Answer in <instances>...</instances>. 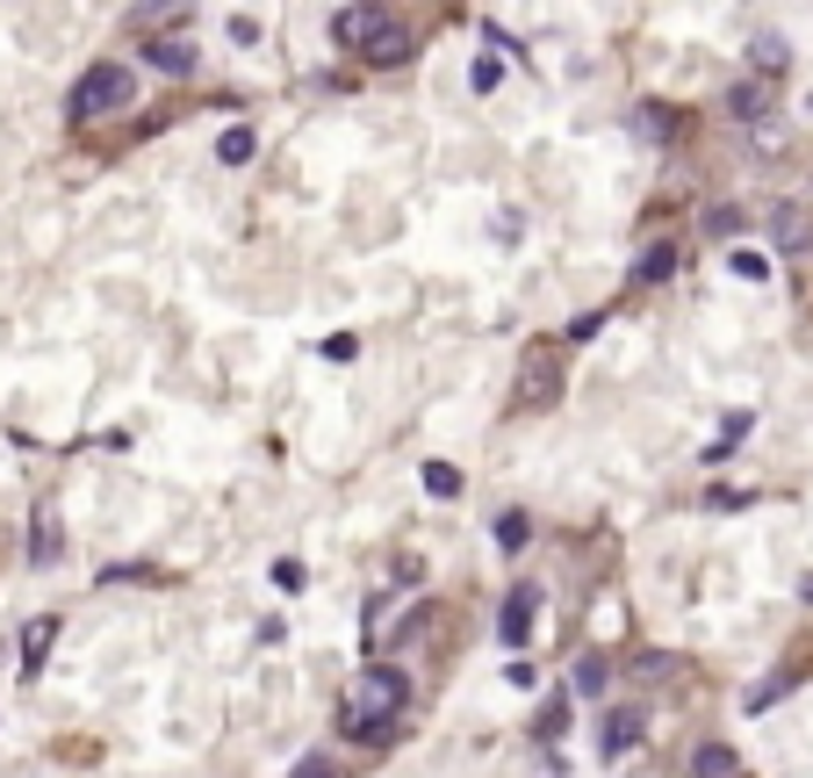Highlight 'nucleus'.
I'll return each mask as SVG.
<instances>
[{"instance_id": "1", "label": "nucleus", "mask_w": 813, "mask_h": 778, "mask_svg": "<svg viewBox=\"0 0 813 778\" xmlns=\"http://www.w3.org/2000/svg\"><path fill=\"white\" fill-rule=\"evenodd\" d=\"M404 707H410V678H404L396 663H367L360 678H353L339 721H346L353 742H389L396 721H404Z\"/></svg>"}, {"instance_id": "2", "label": "nucleus", "mask_w": 813, "mask_h": 778, "mask_svg": "<svg viewBox=\"0 0 813 778\" xmlns=\"http://www.w3.org/2000/svg\"><path fill=\"white\" fill-rule=\"evenodd\" d=\"M331 29H339V43H353L367 66H404L410 58V29L396 22L389 8H339Z\"/></svg>"}, {"instance_id": "3", "label": "nucleus", "mask_w": 813, "mask_h": 778, "mask_svg": "<svg viewBox=\"0 0 813 778\" xmlns=\"http://www.w3.org/2000/svg\"><path fill=\"white\" fill-rule=\"evenodd\" d=\"M66 109H72V124H101V116L130 109V72H122L116 58H101V66H87L80 80H72Z\"/></svg>"}, {"instance_id": "4", "label": "nucleus", "mask_w": 813, "mask_h": 778, "mask_svg": "<svg viewBox=\"0 0 813 778\" xmlns=\"http://www.w3.org/2000/svg\"><path fill=\"white\" fill-rule=\"evenodd\" d=\"M518 396H526L533 411H547L562 396V354H555V346H533V354H526V368H518Z\"/></svg>"}, {"instance_id": "5", "label": "nucleus", "mask_w": 813, "mask_h": 778, "mask_svg": "<svg viewBox=\"0 0 813 778\" xmlns=\"http://www.w3.org/2000/svg\"><path fill=\"white\" fill-rule=\"evenodd\" d=\"M533 613H541V591H533V584H512V591H504V613H497V634H504V642H526V628H533Z\"/></svg>"}, {"instance_id": "6", "label": "nucleus", "mask_w": 813, "mask_h": 778, "mask_svg": "<svg viewBox=\"0 0 813 778\" xmlns=\"http://www.w3.org/2000/svg\"><path fill=\"white\" fill-rule=\"evenodd\" d=\"M634 736H641V707H612V713H605V736H597V750H605V757H626V750H634Z\"/></svg>"}, {"instance_id": "7", "label": "nucleus", "mask_w": 813, "mask_h": 778, "mask_svg": "<svg viewBox=\"0 0 813 778\" xmlns=\"http://www.w3.org/2000/svg\"><path fill=\"white\" fill-rule=\"evenodd\" d=\"M51 642H58V620H51V613H37V620L22 628V678H37V670H43Z\"/></svg>"}, {"instance_id": "8", "label": "nucleus", "mask_w": 813, "mask_h": 778, "mask_svg": "<svg viewBox=\"0 0 813 778\" xmlns=\"http://www.w3.org/2000/svg\"><path fill=\"white\" fill-rule=\"evenodd\" d=\"M145 58L159 72H195V51H188V37H151L145 43Z\"/></svg>"}, {"instance_id": "9", "label": "nucleus", "mask_w": 813, "mask_h": 778, "mask_svg": "<svg viewBox=\"0 0 813 778\" xmlns=\"http://www.w3.org/2000/svg\"><path fill=\"white\" fill-rule=\"evenodd\" d=\"M771 238H777V246H785V253H800L813 232H806V217H800V209L785 203V209H777V217H771Z\"/></svg>"}, {"instance_id": "10", "label": "nucleus", "mask_w": 813, "mask_h": 778, "mask_svg": "<svg viewBox=\"0 0 813 778\" xmlns=\"http://www.w3.org/2000/svg\"><path fill=\"white\" fill-rule=\"evenodd\" d=\"M252 145H259V137L245 130V124H231V130L217 137V159H224V166H245V159H252Z\"/></svg>"}, {"instance_id": "11", "label": "nucleus", "mask_w": 813, "mask_h": 778, "mask_svg": "<svg viewBox=\"0 0 813 778\" xmlns=\"http://www.w3.org/2000/svg\"><path fill=\"white\" fill-rule=\"evenodd\" d=\"M670 267H677V246H648V253L634 259V282H663Z\"/></svg>"}, {"instance_id": "12", "label": "nucleus", "mask_w": 813, "mask_h": 778, "mask_svg": "<svg viewBox=\"0 0 813 778\" xmlns=\"http://www.w3.org/2000/svg\"><path fill=\"white\" fill-rule=\"evenodd\" d=\"M569 678H576V692H583V699H597V692H605V656H576Z\"/></svg>"}, {"instance_id": "13", "label": "nucleus", "mask_w": 813, "mask_h": 778, "mask_svg": "<svg viewBox=\"0 0 813 778\" xmlns=\"http://www.w3.org/2000/svg\"><path fill=\"white\" fill-rule=\"evenodd\" d=\"M425 491L433 498H462V469L454 462H425Z\"/></svg>"}, {"instance_id": "14", "label": "nucleus", "mask_w": 813, "mask_h": 778, "mask_svg": "<svg viewBox=\"0 0 813 778\" xmlns=\"http://www.w3.org/2000/svg\"><path fill=\"white\" fill-rule=\"evenodd\" d=\"M727 771H734V750H720V742H705L692 757V778H727Z\"/></svg>"}, {"instance_id": "15", "label": "nucleus", "mask_w": 813, "mask_h": 778, "mask_svg": "<svg viewBox=\"0 0 813 778\" xmlns=\"http://www.w3.org/2000/svg\"><path fill=\"white\" fill-rule=\"evenodd\" d=\"M727 109L742 116V124H756V116L771 109V95H763V87H734V95H727Z\"/></svg>"}, {"instance_id": "16", "label": "nucleus", "mask_w": 813, "mask_h": 778, "mask_svg": "<svg viewBox=\"0 0 813 778\" xmlns=\"http://www.w3.org/2000/svg\"><path fill=\"white\" fill-rule=\"evenodd\" d=\"M727 267L742 274V282H771V259H763V253H748V246H742V253H727Z\"/></svg>"}, {"instance_id": "17", "label": "nucleus", "mask_w": 813, "mask_h": 778, "mask_svg": "<svg viewBox=\"0 0 813 778\" xmlns=\"http://www.w3.org/2000/svg\"><path fill=\"white\" fill-rule=\"evenodd\" d=\"M37 562H58V519L37 512Z\"/></svg>"}, {"instance_id": "18", "label": "nucleus", "mask_w": 813, "mask_h": 778, "mask_svg": "<svg viewBox=\"0 0 813 778\" xmlns=\"http://www.w3.org/2000/svg\"><path fill=\"white\" fill-rule=\"evenodd\" d=\"M497 548H526V512H504L497 519Z\"/></svg>"}, {"instance_id": "19", "label": "nucleus", "mask_w": 813, "mask_h": 778, "mask_svg": "<svg viewBox=\"0 0 813 778\" xmlns=\"http://www.w3.org/2000/svg\"><path fill=\"white\" fill-rule=\"evenodd\" d=\"M756 66H763V72L785 66V37H756Z\"/></svg>"}, {"instance_id": "20", "label": "nucleus", "mask_w": 813, "mask_h": 778, "mask_svg": "<svg viewBox=\"0 0 813 778\" xmlns=\"http://www.w3.org/2000/svg\"><path fill=\"white\" fill-rule=\"evenodd\" d=\"M274 584H281V591H303V562L281 555V562H274Z\"/></svg>"}, {"instance_id": "21", "label": "nucleus", "mask_w": 813, "mask_h": 778, "mask_svg": "<svg viewBox=\"0 0 813 778\" xmlns=\"http://www.w3.org/2000/svg\"><path fill=\"white\" fill-rule=\"evenodd\" d=\"M325 361H353V332H331V339H325Z\"/></svg>"}, {"instance_id": "22", "label": "nucleus", "mask_w": 813, "mask_h": 778, "mask_svg": "<svg viewBox=\"0 0 813 778\" xmlns=\"http://www.w3.org/2000/svg\"><path fill=\"white\" fill-rule=\"evenodd\" d=\"M296 778H331V765H325V757H310V765H303Z\"/></svg>"}, {"instance_id": "23", "label": "nucleus", "mask_w": 813, "mask_h": 778, "mask_svg": "<svg viewBox=\"0 0 813 778\" xmlns=\"http://www.w3.org/2000/svg\"><path fill=\"white\" fill-rule=\"evenodd\" d=\"M806 109H813V101H806Z\"/></svg>"}]
</instances>
